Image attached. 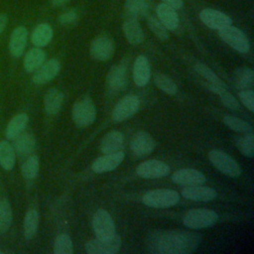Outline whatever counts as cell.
I'll use <instances>...</instances> for the list:
<instances>
[{"mask_svg":"<svg viewBox=\"0 0 254 254\" xmlns=\"http://www.w3.org/2000/svg\"><path fill=\"white\" fill-rule=\"evenodd\" d=\"M156 14L159 21L166 27L167 30H176L179 26L180 19L178 13L171 6L161 3L157 6Z\"/></svg>","mask_w":254,"mask_h":254,"instance_id":"22","label":"cell"},{"mask_svg":"<svg viewBox=\"0 0 254 254\" xmlns=\"http://www.w3.org/2000/svg\"><path fill=\"white\" fill-rule=\"evenodd\" d=\"M154 82L159 89H161L167 94L172 95L177 93L178 91V86L175 83V81H173V79H171L169 76H167L164 73L156 72L154 74Z\"/></svg>","mask_w":254,"mask_h":254,"instance_id":"34","label":"cell"},{"mask_svg":"<svg viewBox=\"0 0 254 254\" xmlns=\"http://www.w3.org/2000/svg\"><path fill=\"white\" fill-rule=\"evenodd\" d=\"M16 162L15 150L12 145L7 141L0 142V165L6 170L10 171L14 168Z\"/></svg>","mask_w":254,"mask_h":254,"instance_id":"30","label":"cell"},{"mask_svg":"<svg viewBox=\"0 0 254 254\" xmlns=\"http://www.w3.org/2000/svg\"><path fill=\"white\" fill-rule=\"evenodd\" d=\"M151 0H126L124 5L125 18L141 19L148 15Z\"/></svg>","mask_w":254,"mask_h":254,"instance_id":"24","label":"cell"},{"mask_svg":"<svg viewBox=\"0 0 254 254\" xmlns=\"http://www.w3.org/2000/svg\"><path fill=\"white\" fill-rule=\"evenodd\" d=\"M64 102V94L58 88H50L44 98L45 110L50 115L57 114L63 105Z\"/></svg>","mask_w":254,"mask_h":254,"instance_id":"26","label":"cell"},{"mask_svg":"<svg viewBox=\"0 0 254 254\" xmlns=\"http://www.w3.org/2000/svg\"><path fill=\"white\" fill-rule=\"evenodd\" d=\"M39 167L40 162L38 156H30L22 165V175L27 180H33L37 177L39 173Z\"/></svg>","mask_w":254,"mask_h":254,"instance_id":"38","label":"cell"},{"mask_svg":"<svg viewBox=\"0 0 254 254\" xmlns=\"http://www.w3.org/2000/svg\"><path fill=\"white\" fill-rule=\"evenodd\" d=\"M223 122L229 129H231L235 132L248 133V132L252 131V127L248 122H246L243 119L236 117V116L225 115L223 117Z\"/></svg>","mask_w":254,"mask_h":254,"instance_id":"36","label":"cell"},{"mask_svg":"<svg viewBox=\"0 0 254 254\" xmlns=\"http://www.w3.org/2000/svg\"><path fill=\"white\" fill-rule=\"evenodd\" d=\"M182 195L190 200L194 201H210L217 196V191L209 187H203L201 185L188 186L183 189Z\"/></svg>","mask_w":254,"mask_h":254,"instance_id":"16","label":"cell"},{"mask_svg":"<svg viewBox=\"0 0 254 254\" xmlns=\"http://www.w3.org/2000/svg\"><path fill=\"white\" fill-rule=\"evenodd\" d=\"M76 19H77V13L74 9H72L70 11H67V12L60 15L58 18V22L61 25H68V24L75 22Z\"/></svg>","mask_w":254,"mask_h":254,"instance_id":"43","label":"cell"},{"mask_svg":"<svg viewBox=\"0 0 254 254\" xmlns=\"http://www.w3.org/2000/svg\"><path fill=\"white\" fill-rule=\"evenodd\" d=\"M236 147L245 157L253 158L254 156V135L251 132L238 138L236 141Z\"/></svg>","mask_w":254,"mask_h":254,"instance_id":"37","label":"cell"},{"mask_svg":"<svg viewBox=\"0 0 254 254\" xmlns=\"http://www.w3.org/2000/svg\"><path fill=\"white\" fill-rule=\"evenodd\" d=\"M46 60V53L41 48L31 49L24 58V68L28 72L35 71L38 69Z\"/></svg>","mask_w":254,"mask_h":254,"instance_id":"27","label":"cell"},{"mask_svg":"<svg viewBox=\"0 0 254 254\" xmlns=\"http://www.w3.org/2000/svg\"><path fill=\"white\" fill-rule=\"evenodd\" d=\"M219 97H220V100H221L222 104L225 107H227L228 109H238L239 108L238 100L229 91H227V90L223 91L222 93L219 94Z\"/></svg>","mask_w":254,"mask_h":254,"instance_id":"42","label":"cell"},{"mask_svg":"<svg viewBox=\"0 0 254 254\" xmlns=\"http://www.w3.org/2000/svg\"><path fill=\"white\" fill-rule=\"evenodd\" d=\"M199 243L197 233L180 229L155 231L148 239L149 250L155 254H191Z\"/></svg>","mask_w":254,"mask_h":254,"instance_id":"1","label":"cell"},{"mask_svg":"<svg viewBox=\"0 0 254 254\" xmlns=\"http://www.w3.org/2000/svg\"><path fill=\"white\" fill-rule=\"evenodd\" d=\"M194 70L196 71L197 74H199L201 77H203L206 80V82H214V81H217L220 79L211 68H209L207 65H205L202 63L195 64Z\"/></svg>","mask_w":254,"mask_h":254,"instance_id":"40","label":"cell"},{"mask_svg":"<svg viewBox=\"0 0 254 254\" xmlns=\"http://www.w3.org/2000/svg\"><path fill=\"white\" fill-rule=\"evenodd\" d=\"M125 158V154L122 151L112 153V154H104L94 160L91 165V169L94 173L101 174L115 170L119 165L123 162Z\"/></svg>","mask_w":254,"mask_h":254,"instance_id":"14","label":"cell"},{"mask_svg":"<svg viewBox=\"0 0 254 254\" xmlns=\"http://www.w3.org/2000/svg\"><path fill=\"white\" fill-rule=\"evenodd\" d=\"M124 147V136L119 131L108 132L101 140L100 150L103 154H112L122 151Z\"/></svg>","mask_w":254,"mask_h":254,"instance_id":"21","label":"cell"},{"mask_svg":"<svg viewBox=\"0 0 254 254\" xmlns=\"http://www.w3.org/2000/svg\"><path fill=\"white\" fill-rule=\"evenodd\" d=\"M39 226V212L31 208L26 212L24 218V235L26 239H32Z\"/></svg>","mask_w":254,"mask_h":254,"instance_id":"31","label":"cell"},{"mask_svg":"<svg viewBox=\"0 0 254 254\" xmlns=\"http://www.w3.org/2000/svg\"><path fill=\"white\" fill-rule=\"evenodd\" d=\"M7 23H8V16H7V14L1 13L0 14V35L5 30V28L7 26Z\"/></svg>","mask_w":254,"mask_h":254,"instance_id":"46","label":"cell"},{"mask_svg":"<svg viewBox=\"0 0 254 254\" xmlns=\"http://www.w3.org/2000/svg\"><path fill=\"white\" fill-rule=\"evenodd\" d=\"M33 75V82L36 84H44L55 78L61 70V64L56 59H51L44 63Z\"/></svg>","mask_w":254,"mask_h":254,"instance_id":"15","label":"cell"},{"mask_svg":"<svg viewBox=\"0 0 254 254\" xmlns=\"http://www.w3.org/2000/svg\"><path fill=\"white\" fill-rule=\"evenodd\" d=\"M123 33L128 43L132 45L141 44L144 40L143 30L137 19L125 18L123 23Z\"/></svg>","mask_w":254,"mask_h":254,"instance_id":"23","label":"cell"},{"mask_svg":"<svg viewBox=\"0 0 254 254\" xmlns=\"http://www.w3.org/2000/svg\"><path fill=\"white\" fill-rule=\"evenodd\" d=\"M28 41V31L24 26L16 27L9 40V51L14 58H19L24 54Z\"/></svg>","mask_w":254,"mask_h":254,"instance_id":"18","label":"cell"},{"mask_svg":"<svg viewBox=\"0 0 254 254\" xmlns=\"http://www.w3.org/2000/svg\"><path fill=\"white\" fill-rule=\"evenodd\" d=\"M115 52V43L113 39L107 35L95 37L89 48V53L92 59L105 62L110 60Z\"/></svg>","mask_w":254,"mask_h":254,"instance_id":"8","label":"cell"},{"mask_svg":"<svg viewBox=\"0 0 254 254\" xmlns=\"http://www.w3.org/2000/svg\"><path fill=\"white\" fill-rule=\"evenodd\" d=\"M206 87L208 90H210L211 92L216 93L218 95L220 93H222L223 91L227 90L226 85L220 79L217 81H214V82H206Z\"/></svg>","mask_w":254,"mask_h":254,"instance_id":"44","label":"cell"},{"mask_svg":"<svg viewBox=\"0 0 254 254\" xmlns=\"http://www.w3.org/2000/svg\"><path fill=\"white\" fill-rule=\"evenodd\" d=\"M29 121V116L25 113H18L15 115L8 123L5 131V135L7 139L14 140L17 136H19L22 131L25 129L27 123Z\"/></svg>","mask_w":254,"mask_h":254,"instance_id":"28","label":"cell"},{"mask_svg":"<svg viewBox=\"0 0 254 254\" xmlns=\"http://www.w3.org/2000/svg\"><path fill=\"white\" fill-rule=\"evenodd\" d=\"M165 4L171 6L172 8H174L175 10H178V9H181L184 5L183 3V0H162Z\"/></svg>","mask_w":254,"mask_h":254,"instance_id":"45","label":"cell"},{"mask_svg":"<svg viewBox=\"0 0 254 254\" xmlns=\"http://www.w3.org/2000/svg\"><path fill=\"white\" fill-rule=\"evenodd\" d=\"M14 150L21 156L32 153L36 147V140L32 134L23 133L15 138Z\"/></svg>","mask_w":254,"mask_h":254,"instance_id":"29","label":"cell"},{"mask_svg":"<svg viewBox=\"0 0 254 254\" xmlns=\"http://www.w3.org/2000/svg\"><path fill=\"white\" fill-rule=\"evenodd\" d=\"M199 19L206 27L215 30L223 29L232 24V20L228 15L212 8L202 9L199 12Z\"/></svg>","mask_w":254,"mask_h":254,"instance_id":"12","label":"cell"},{"mask_svg":"<svg viewBox=\"0 0 254 254\" xmlns=\"http://www.w3.org/2000/svg\"><path fill=\"white\" fill-rule=\"evenodd\" d=\"M53 28L48 23H41L33 30L31 41L37 48H43L47 46L53 39Z\"/></svg>","mask_w":254,"mask_h":254,"instance_id":"25","label":"cell"},{"mask_svg":"<svg viewBox=\"0 0 254 254\" xmlns=\"http://www.w3.org/2000/svg\"><path fill=\"white\" fill-rule=\"evenodd\" d=\"M92 227L95 237L100 240H109L116 235L114 221L105 209H98L92 217Z\"/></svg>","mask_w":254,"mask_h":254,"instance_id":"6","label":"cell"},{"mask_svg":"<svg viewBox=\"0 0 254 254\" xmlns=\"http://www.w3.org/2000/svg\"><path fill=\"white\" fill-rule=\"evenodd\" d=\"M137 175L144 179H158L170 173V167L159 160L151 159L141 163L136 169Z\"/></svg>","mask_w":254,"mask_h":254,"instance_id":"10","label":"cell"},{"mask_svg":"<svg viewBox=\"0 0 254 254\" xmlns=\"http://www.w3.org/2000/svg\"><path fill=\"white\" fill-rule=\"evenodd\" d=\"M218 214L206 208H194L189 210L184 218V225L190 229H201L207 228L214 225L218 221Z\"/></svg>","mask_w":254,"mask_h":254,"instance_id":"3","label":"cell"},{"mask_svg":"<svg viewBox=\"0 0 254 254\" xmlns=\"http://www.w3.org/2000/svg\"><path fill=\"white\" fill-rule=\"evenodd\" d=\"M127 81V68L124 64L113 65L106 76V83L112 90L122 89Z\"/></svg>","mask_w":254,"mask_h":254,"instance_id":"20","label":"cell"},{"mask_svg":"<svg viewBox=\"0 0 254 254\" xmlns=\"http://www.w3.org/2000/svg\"><path fill=\"white\" fill-rule=\"evenodd\" d=\"M156 147V141L146 131H137L131 138L130 148L133 154L143 157L151 154Z\"/></svg>","mask_w":254,"mask_h":254,"instance_id":"11","label":"cell"},{"mask_svg":"<svg viewBox=\"0 0 254 254\" xmlns=\"http://www.w3.org/2000/svg\"><path fill=\"white\" fill-rule=\"evenodd\" d=\"M140 107V100L138 96L130 94L123 97L114 107L112 118L114 121L121 122L133 116Z\"/></svg>","mask_w":254,"mask_h":254,"instance_id":"9","label":"cell"},{"mask_svg":"<svg viewBox=\"0 0 254 254\" xmlns=\"http://www.w3.org/2000/svg\"><path fill=\"white\" fill-rule=\"evenodd\" d=\"M121 247V238L115 235L109 240L91 239L85 244V251L88 254H115Z\"/></svg>","mask_w":254,"mask_h":254,"instance_id":"13","label":"cell"},{"mask_svg":"<svg viewBox=\"0 0 254 254\" xmlns=\"http://www.w3.org/2000/svg\"><path fill=\"white\" fill-rule=\"evenodd\" d=\"M218 36L228 46L239 53L246 54L250 50V43L246 35L237 27L232 25L218 30Z\"/></svg>","mask_w":254,"mask_h":254,"instance_id":"7","label":"cell"},{"mask_svg":"<svg viewBox=\"0 0 254 254\" xmlns=\"http://www.w3.org/2000/svg\"><path fill=\"white\" fill-rule=\"evenodd\" d=\"M234 81L239 89H247L252 87L254 82V72L251 68L240 67L235 70Z\"/></svg>","mask_w":254,"mask_h":254,"instance_id":"32","label":"cell"},{"mask_svg":"<svg viewBox=\"0 0 254 254\" xmlns=\"http://www.w3.org/2000/svg\"><path fill=\"white\" fill-rule=\"evenodd\" d=\"M72 120L78 127L91 125L96 118V107L92 99L85 96L74 102L72 106Z\"/></svg>","mask_w":254,"mask_h":254,"instance_id":"4","label":"cell"},{"mask_svg":"<svg viewBox=\"0 0 254 254\" xmlns=\"http://www.w3.org/2000/svg\"><path fill=\"white\" fill-rule=\"evenodd\" d=\"M13 220L12 208L7 199L0 200V234L6 233Z\"/></svg>","mask_w":254,"mask_h":254,"instance_id":"33","label":"cell"},{"mask_svg":"<svg viewBox=\"0 0 254 254\" xmlns=\"http://www.w3.org/2000/svg\"><path fill=\"white\" fill-rule=\"evenodd\" d=\"M1 253H3V252H2V251H0V254H1Z\"/></svg>","mask_w":254,"mask_h":254,"instance_id":"48","label":"cell"},{"mask_svg":"<svg viewBox=\"0 0 254 254\" xmlns=\"http://www.w3.org/2000/svg\"><path fill=\"white\" fill-rule=\"evenodd\" d=\"M172 180L175 184L178 185L196 186L202 185L205 182V177L198 170L186 168L176 171L172 176Z\"/></svg>","mask_w":254,"mask_h":254,"instance_id":"17","label":"cell"},{"mask_svg":"<svg viewBox=\"0 0 254 254\" xmlns=\"http://www.w3.org/2000/svg\"><path fill=\"white\" fill-rule=\"evenodd\" d=\"M180 200V194L170 189H156L147 191L142 201L147 206L153 208H168L177 204Z\"/></svg>","mask_w":254,"mask_h":254,"instance_id":"2","label":"cell"},{"mask_svg":"<svg viewBox=\"0 0 254 254\" xmlns=\"http://www.w3.org/2000/svg\"><path fill=\"white\" fill-rule=\"evenodd\" d=\"M69 0H51V3L54 7H61L67 3Z\"/></svg>","mask_w":254,"mask_h":254,"instance_id":"47","label":"cell"},{"mask_svg":"<svg viewBox=\"0 0 254 254\" xmlns=\"http://www.w3.org/2000/svg\"><path fill=\"white\" fill-rule=\"evenodd\" d=\"M208 159L215 169L227 177L237 178L241 175L242 171L239 164L221 150H210L208 152Z\"/></svg>","mask_w":254,"mask_h":254,"instance_id":"5","label":"cell"},{"mask_svg":"<svg viewBox=\"0 0 254 254\" xmlns=\"http://www.w3.org/2000/svg\"><path fill=\"white\" fill-rule=\"evenodd\" d=\"M147 23L149 29L156 35L157 38H159L162 41H166L169 38V33L166 27L159 21L158 18L155 16H148Z\"/></svg>","mask_w":254,"mask_h":254,"instance_id":"39","label":"cell"},{"mask_svg":"<svg viewBox=\"0 0 254 254\" xmlns=\"http://www.w3.org/2000/svg\"><path fill=\"white\" fill-rule=\"evenodd\" d=\"M241 103L249 109L250 112H254V92L251 88L241 89L238 93Z\"/></svg>","mask_w":254,"mask_h":254,"instance_id":"41","label":"cell"},{"mask_svg":"<svg viewBox=\"0 0 254 254\" xmlns=\"http://www.w3.org/2000/svg\"><path fill=\"white\" fill-rule=\"evenodd\" d=\"M54 253L55 254H72L73 246L70 237L65 233L59 234L54 243Z\"/></svg>","mask_w":254,"mask_h":254,"instance_id":"35","label":"cell"},{"mask_svg":"<svg viewBox=\"0 0 254 254\" xmlns=\"http://www.w3.org/2000/svg\"><path fill=\"white\" fill-rule=\"evenodd\" d=\"M151 77V68L148 59L140 55L136 58L133 65V80L137 86H145Z\"/></svg>","mask_w":254,"mask_h":254,"instance_id":"19","label":"cell"}]
</instances>
